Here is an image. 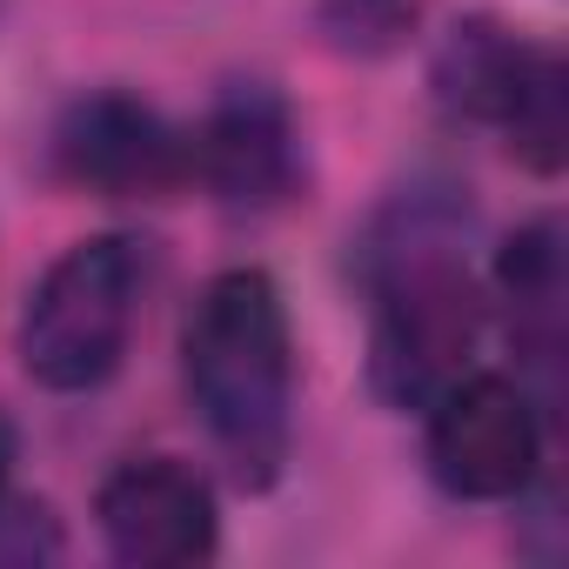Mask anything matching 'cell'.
<instances>
[{
    "instance_id": "obj_1",
    "label": "cell",
    "mask_w": 569,
    "mask_h": 569,
    "mask_svg": "<svg viewBox=\"0 0 569 569\" xmlns=\"http://www.w3.org/2000/svg\"><path fill=\"white\" fill-rule=\"evenodd\" d=\"M469 214L449 201H396L369 248V382L396 409H422L476 362L482 289L469 274Z\"/></svg>"
},
{
    "instance_id": "obj_2",
    "label": "cell",
    "mask_w": 569,
    "mask_h": 569,
    "mask_svg": "<svg viewBox=\"0 0 569 569\" xmlns=\"http://www.w3.org/2000/svg\"><path fill=\"white\" fill-rule=\"evenodd\" d=\"M181 376L201 429L241 482H274L296 436V336L261 268H228L188 309Z\"/></svg>"
},
{
    "instance_id": "obj_3",
    "label": "cell",
    "mask_w": 569,
    "mask_h": 569,
    "mask_svg": "<svg viewBox=\"0 0 569 569\" xmlns=\"http://www.w3.org/2000/svg\"><path fill=\"white\" fill-rule=\"evenodd\" d=\"M141 289H148V248L134 234L74 241L61 261H48L21 309V369L54 396L101 389L128 356Z\"/></svg>"
},
{
    "instance_id": "obj_4",
    "label": "cell",
    "mask_w": 569,
    "mask_h": 569,
    "mask_svg": "<svg viewBox=\"0 0 569 569\" xmlns=\"http://www.w3.org/2000/svg\"><path fill=\"white\" fill-rule=\"evenodd\" d=\"M429 416V476L456 502H509L542 469V416L522 382L469 369L442 396L422 402Z\"/></svg>"
},
{
    "instance_id": "obj_5",
    "label": "cell",
    "mask_w": 569,
    "mask_h": 569,
    "mask_svg": "<svg viewBox=\"0 0 569 569\" xmlns=\"http://www.w3.org/2000/svg\"><path fill=\"white\" fill-rule=\"evenodd\" d=\"M54 174L101 201H161L188 181V134L134 94H88L54 128Z\"/></svg>"
},
{
    "instance_id": "obj_6",
    "label": "cell",
    "mask_w": 569,
    "mask_h": 569,
    "mask_svg": "<svg viewBox=\"0 0 569 569\" xmlns=\"http://www.w3.org/2000/svg\"><path fill=\"white\" fill-rule=\"evenodd\" d=\"M188 181H201L221 208L241 214L281 208L302 181V141L289 101L261 81H234L228 94H214V108L188 134Z\"/></svg>"
},
{
    "instance_id": "obj_7",
    "label": "cell",
    "mask_w": 569,
    "mask_h": 569,
    "mask_svg": "<svg viewBox=\"0 0 569 569\" xmlns=\"http://www.w3.org/2000/svg\"><path fill=\"white\" fill-rule=\"evenodd\" d=\"M94 516H101L114 562H128V569H188V562L214 556V536H221L214 489L174 456L121 462L101 482Z\"/></svg>"
},
{
    "instance_id": "obj_8",
    "label": "cell",
    "mask_w": 569,
    "mask_h": 569,
    "mask_svg": "<svg viewBox=\"0 0 569 569\" xmlns=\"http://www.w3.org/2000/svg\"><path fill=\"white\" fill-rule=\"evenodd\" d=\"M549 61H556L549 48H529L509 28H496V21H462L436 48V94H442L449 114L482 121V128L502 134Z\"/></svg>"
},
{
    "instance_id": "obj_9",
    "label": "cell",
    "mask_w": 569,
    "mask_h": 569,
    "mask_svg": "<svg viewBox=\"0 0 569 569\" xmlns=\"http://www.w3.org/2000/svg\"><path fill=\"white\" fill-rule=\"evenodd\" d=\"M496 296L509 309V336L536 362H549L562 349V228L556 221H529L522 234L502 241Z\"/></svg>"
},
{
    "instance_id": "obj_10",
    "label": "cell",
    "mask_w": 569,
    "mask_h": 569,
    "mask_svg": "<svg viewBox=\"0 0 569 569\" xmlns=\"http://www.w3.org/2000/svg\"><path fill=\"white\" fill-rule=\"evenodd\" d=\"M316 21L342 54H389L416 28V0H316Z\"/></svg>"
},
{
    "instance_id": "obj_11",
    "label": "cell",
    "mask_w": 569,
    "mask_h": 569,
    "mask_svg": "<svg viewBox=\"0 0 569 569\" xmlns=\"http://www.w3.org/2000/svg\"><path fill=\"white\" fill-rule=\"evenodd\" d=\"M8 476H14V429L0 416V502H8Z\"/></svg>"
},
{
    "instance_id": "obj_12",
    "label": "cell",
    "mask_w": 569,
    "mask_h": 569,
    "mask_svg": "<svg viewBox=\"0 0 569 569\" xmlns=\"http://www.w3.org/2000/svg\"><path fill=\"white\" fill-rule=\"evenodd\" d=\"M0 8H8V0H0Z\"/></svg>"
}]
</instances>
